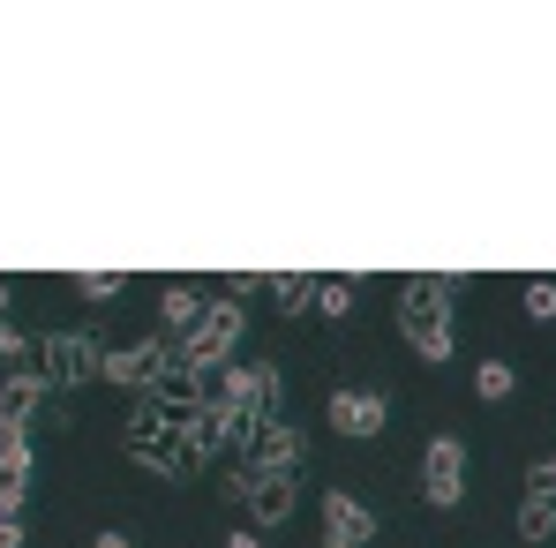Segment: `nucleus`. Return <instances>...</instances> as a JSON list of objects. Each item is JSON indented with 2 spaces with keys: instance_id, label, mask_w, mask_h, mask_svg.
<instances>
[{
  "instance_id": "nucleus-23",
  "label": "nucleus",
  "mask_w": 556,
  "mask_h": 548,
  "mask_svg": "<svg viewBox=\"0 0 556 548\" xmlns=\"http://www.w3.org/2000/svg\"><path fill=\"white\" fill-rule=\"evenodd\" d=\"M226 548H264V534H249V526H233V534H226Z\"/></svg>"
},
{
  "instance_id": "nucleus-26",
  "label": "nucleus",
  "mask_w": 556,
  "mask_h": 548,
  "mask_svg": "<svg viewBox=\"0 0 556 548\" xmlns=\"http://www.w3.org/2000/svg\"><path fill=\"white\" fill-rule=\"evenodd\" d=\"M324 548H354V541H339V534H324Z\"/></svg>"
},
{
  "instance_id": "nucleus-14",
  "label": "nucleus",
  "mask_w": 556,
  "mask_h": 548,
  "mask_svg": "<svg viewBox=\"0 0 556 548\" xmlns=\"http://www.w3.org/2000/svg\"><path fill=\"white\" fill-rule=\"evenodd\" d=\"M511 391H519V368L511 361H481L473 368V398H481V406H504Z\"/></svg>"
},
{
  "instance_id": "nucleus-21",
  "label": "nucleus",
  "mask_w": 556,
  "mask_h": 548,
  "mask_svg": "<svg viewBox=\"0 0 556 548\" xmlns=\"http://www.w3.org/2000/svg\"><path fill=\"white\" fill-rule=\"evenodd\" d=\"M23 354H30V339H23V331L0 316V361H23Z\"/></svg>"
},
{
  "instance_id": "nucleus-5",
  "label": "nucleus",
  "mask_w": 556,
  "mask_h": 548,
  "mask_svg": "<svg viewBox=\"0 0 556 548\" xmlns=\"http://www.w3.org/2000/svg\"><path fill=\"white\" fill-rule=\"evenodd\" d=\"M324 421H331V436H346V444H376V436L391 429V398H383V391H362V383H339V391L324 398Z\"/></svg>"
},
{
  "instance_id": "nucleus-1",
  "label": "nucleus",
  "mask_w": 556,
  "mask_h": 548,
  "mask_svg": "<svg viewBox=\"0 0 556 548\" xmlns=\"http://www.w3.org/2000/svg\"><path fill=\"white\" fill-rule=\"evenodd\" d=\"M452 293H459V278H399V331L429 368L452 361Z\"/></svg>"
},
{
  "instance_id": "nucleus-6",
  "label": "nucleus",
  "mask_w": 556,
  "mask_h": 548,
  "mask_svg": "<svg viewBox=\"0 0 556 548\" xmlns=\"http://www.w3.org/2000/svg\"><path fill=\"white\" fill-rule=\"evenodd\" d=\"M301 466H308V436L278 413V421H256V436H249V473H278V481H301Z\"/></svg>"
},
{
  "instance_id": "nucleus-9",
  "label": "nucleus",
  "mask_w": 556,
  "mask_h": 548,
  "mask_svg": "<svg viewBox=\"0 0 556 548\" xmlns=\"http://www.w3.org/2000/svg\"><path fill=\"white\" fill-rule=\"evenodd\" d=\"M30 473H38V451H30V429H8V421H0V519H23Z\"/></svg>"
},
{
  "instance_id": "nucleus-16",
  "label": "nucleus",
  "mask_w": 556,
  "mask_h": 548,
  "mask_svg": "<svg viewBox=\"0 0 556 548\" xmlns=\"http://www.w3.org/2000/svg\"><path fill=\"white\" fill-rule=\"evenodd\" d=\"M549 534H556V504H549V496H519V541L542 548Z\"/></svg>"
},
{
  "instance_id": "nucleus-22",
  "label": "nucleus",
  "mask_w": 556,
  "mask_h": 548,
  "mask_svg": "<svg viewBox=\"0 0 556 548\" xmlns=\"http://www.w3.org/2000/svg\"><path fill=\"white\" fill-rule=\"evenodd\" d=\"M0 548H23V519H0Z\"/></svg>"
},
{
  "instance_id": "nucleus-15",
  "label": "nucleus",
  "mask_w": 556,
  "mask_h": 548,
  "mask_svg": "<svg viewBox=\"0 0 556 548\" xmlns=\"http://www.w3.org/2000/svg\"><path fill=\"white\" fill-rule=\"evenodd\" d=\"M264 285H271L278 316H301V308L316 301V278H308V271H278V278H264Z\"/></svg>"
},
{
  "instance_id": "nucleus-19",
  "label": "nucleus",
  "mask_w": 556,
  "mask_h": 548,
  "mask_svg": "<svg viewBox=\"0 0 556 548\" xmlns=\"http://www.w3.org/2000/svg\"><path fill=\"white\" fill-rule=\"evenodd\" d=\"M121 285H128L121 271H76V293H84V301H113Z\"/></svg>"
},
{
  "instance_id": "nucleus-12",
  "label": "nucleus",
  "mask_w": 556,
  "mask_h": 548,
  "mask_svg": "<svg viewBox=\"0 0 556 548\" xmlns=\"http://www.w3.org/2000/svg\"><path fill=\"white\" fill-rule=\"evenodd\" d=\"M38 406H46V375H38V368H15V375L0 383V421H8V429H30Z\"/></svg>"
},
{
  "instance_id": "nucleus-25",
  "label": "nucleus",
  "mask_w": 556,
  "mask_h": 548,
  "mask_svg": "<svg viewBox=\"0 0 556 548\" xmlns=\"http://www.w3.org/2000/svg\"><path fill=\"white\" fill-rule=\"evenodd\" d=\"M8 301H15V285H8V278H0V316H8Z\"/></svg>"
},
{
  "instance_id": "nucleus-3",
  "label": "nucleus",
  "mask_w": 556,
  "mask_h": 548,
  "mask_svg": "<svg viewBox=\"0 0 556 548\" xmlns=\"http://www.w3.org/2000/svg\"><path fill=\"white\" fill-rule=\"evenodd\" d=\"M30 368L46 375V391H84L91 375H105V346H98L91 331H53Z\"/></svg>"
},
{
  "instance_id": "nucleus-24",
  "label": "nucleus",
  "mask_w": 556,
  "mask_h": 548,
  "mask_svg": "<svg viewBox=\"0 0 556 548\" xmlns=\"http://www.w3.org/2000/svg\"><path fill=\"white\" fill-rule=\"evenodd\" d=\"M98 548H128V534H121V526H105V534H98Z\"/></svg>"
},
{
  "instance_id": "nucleus-8",
  "label": "nucleus",
  "mask_w": 556,
  "mask_h": 548,
  "mask_svg": "<svg viewBox=\"0 0 556 548\" xmlns=\"http://www.w3.org/2000/svg\"><path fill=\"white\" fill-rule=\"evenodd\" d=\"M181 346H159V339H136V346H105V383L113 391H128V398H143L159 375H166V361H174Z\"/></svg>"
},
{
  "instance_id": "nucleus-4",
  "label": "nucleus",
  "mask_w": 556,
  "mask_h": 548,
  "mask_svg": "<svg viewBox=\"0 0 556 548\" xmlns=\"http://www.w3.org/2000/svg\"><path fill=\"white\" fill-rule=\"evenodd\" d=\"M241 331H249V316H241V301L226 293V301H211V308H203V323L181 339V361L226 375V368H233V346H241Z\"/></svg>"
},
{
  "instance_id": "nucleus-7",
  "label": "nucleus",
  "mask_w": 556,
  "mask_h": 548,
  "mask_svg": "<svg viewBox=\"0 0 556 548\" xmlns=\"http://www.w3.org/2000/svg\"><path fill=\"white\" fill-rule=\"evenodd\" d=\"M421 496L437 511H459L466 504V444L459 436H429V451H421Z\"/></svg>"
},
{
  "instance_id": "nucleus-2",
  "label": "nucleus",
  "mask_w": 556,
  "mask_h": 548,
  "mask_svg": "<svg viewBox=\"0 0 556 548\" xmlns=\"http://www.w3.org/2000/svg\"><path fill=\"white\" fill-rule=\"evenodd\" d=\"M121 444H128V458L136 466H151V473H166V481H195L203 473V458H195V444H188V429H174L159 406H128V421H121Z\"/></svg>"
},
{
  "instance_id": "nucleus-20",
  "label": "nucleus",
  "mask_w": 556,
  "mask_h": 548,
  "mask_svg": "<svg viewBox=\"0 0 556 548\" xmlns=\"http://www.w3.org/2000/svg\"><path fill=\"white\" fill-rule=\"evenodd\" d=\"M519 488H527V496H549V504H556V458H534V466L519 473Z\"/></svg>"
},
{
  "instance_id": "nucleus-10",
  "label": "nucleus",
  "mask_w": 556,
  "mask_h": 548,
  "mask_svg": "<svg viewBox=\"0 0 556 548\" xmlns=\"http://www.w3.org/2000/svg\"><path fill=\"white\" fill-rule=\"evenodd\" d=\"M324 534H339V541L369 548V541H376V511L362 504V496H346V488H331V496H324Z\"/></svg>"
},
{
  "instance_id": "nucleus-11",
  "label": "nucleus",
  "mask_w": 556,
  "mask_h": 548,
  "mask_svg": "<svg viewBox=\"0 0 556 548\" xmlns=\"http://www.w3.org/2000/svg\"><path fill=\"white\" fill-rule=\"evenodd\" d=\"M249 511H256V526H286L293 519V504H301V481H278V473H249V496H241Z\"/></svg>"
},
{
  "instance_id": "nucleus-17",
  "label": "nucleus",
  "mask_w": 556,
  "mask_h": 548,
  "mask_svg": "<svg viewBox=\"0 0 556 548\" xmlns=\"http://www.w3.org/2000/svg\"><path fill=\"white\" fill-rule=\"evenodd\" d=\"M354 301H362V293H354V278H316V301H308V308L339 323V316H354Z\"/></svg>"
},
{
  "instance_id": "nucleus-13",
  "label": "nucleus",
  "mask_w": 556,
  "mask_h": 548,
  "mask_svg": "<svg viewBox=\"0 0 556 548\" xmlns=\"http://www.w3.org/2000/svg\"><path fill=\"white\" fill-rule=\"evenodd\" d=\"M203 308H211V301H203V293H195V285H166V293H159V316H166V323H174V331H195V323H203Z\"/></svg>"
},
{
  "instance_id": "nucleus-18",
  "label": "nucleus",
  "mask_w": 556,
  "mask_h": 548,
  "mask_svg": "<svg viewBox=\"0 0 556 548\" xmlns=\"http://www.w3.org/2000/svg\"><path fill=\"white\" fill-rule=\"evenodd\" d=\"M519 308H527V323H556V278H527Z\"/></svg>"
}]
</instances>
